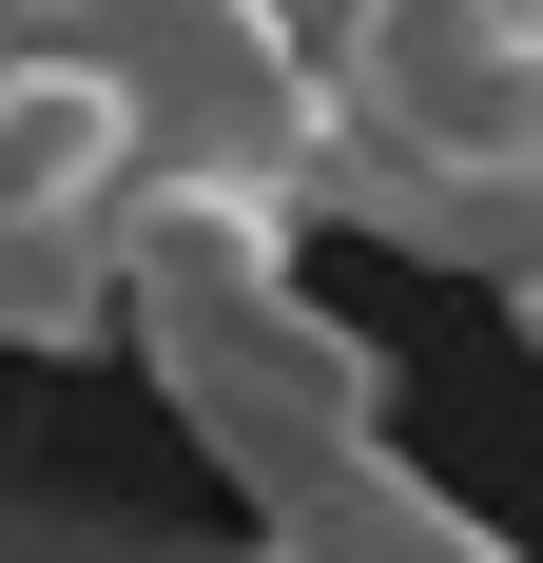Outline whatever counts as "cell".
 <instances>
[{
    "instance_id": "obj_4",
    "label": "cell",
    "mask_w": 543,
    "mask_h": 563,
    "mask_svg": "<svg viewBox=\"0 0 543 563\" xmlns=\"http://www.w3.org/2000/svg\"><path fill=\"white\" fill-rule=\"evenodd\" d=\"M253 563H524V544H505L428 448H350V466H311L291 506H253Z\"/></svg>"
},
{
    "instance_id": "obj_1",
    "label": "cell",
    "mask_w": 543,
    "mask_h": 563,
    "mask_svg": "<svg viewBox=\"0 0 543 563\" xmlns=\"http://www.w3.org/2000/svg\"><path fill=\"white\" fill-rule=\"evenodd\" d=\"M136 389L175 408V448L214 466L233 506H291L311 466L388 448V350L311 291V253H291V273H175V291H136Z\"/></svg>"
},
{
    "instance_id": "obj_2",
    "label": "cell",
    "mask_w": 543,
    "mask_h": 563,
    "mask_svg": "<svg viewBox=\"0 0 543 563\" xmlns=\"http://www.w3.org/2000/svg\"><path fill=\"white\" fill-rule=\"evenodd\" d=\"M78 40L136 98V175H214V195H291L330 214L350 156V78H330L272 0H78Z\"/></svg>"
},
{
    "instance_id": "obj_5",
    "label": "cell",
    "mask_w": 543,
    "mask_h": 563,
    "mask_svg": "<svg viewBox=\"0 0 543 563\" xmlns=\"http://www.w3.org/2000/svg\"><path fill=\"white\" fill-rule=\"evenodd\" d=\"M272 20H291V40H311V58H330V78H350V40H369L388 0H272Z\"/></svg>"
},
{
    "instance_id": "obj_3",
    "label": "cell",
    "mask_w": 543,
    "mask_h": 563,
    "mask_svg": "<svg viewBox=\"0 0 543 563\" xmlns=\"http://www.w3.org/2000/svg\"><path fill=\"white\" fill-rule=\"evenodd\" d=\"M136 195V98H117L98 40H20L0 58V233H58V214H117Z\"/></svg>"
},
{
    "instance_id": "obj_6",
    "label": "cell",
    "mask_w": 543,
    "mask_h": 563,
    "mask_svg": "<svg viewBox=\"0 0 543 563\" xmlns=\"http://www.w3.org/2000/svg\"><path fill=\"white\" fill-rule=\"evenodd\" d=\"M233 563H253V544H233Z\"/></svg>"
}]
</instances>
